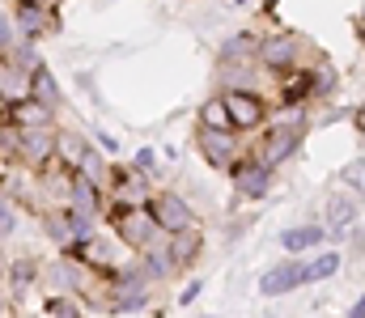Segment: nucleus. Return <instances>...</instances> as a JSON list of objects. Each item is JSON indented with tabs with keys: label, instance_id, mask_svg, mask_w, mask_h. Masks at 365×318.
Masks as SVG:
<instances>
[{
	"label": "nucleus",
	"instance_id": "1",
	"mask_svg": "<svg viewBox=\"0 0 365 318\" xmlns=\"http://www.w3.org/2000/svg\"><path fill=\"white\" fill-rule=\"evenodd\" d=\"M306 132H310V123H306V115H302V110L272 115V119L255 132V144H251L247 153H251V157H259L264 166L280 170L289 157H297V149L306 144Z\"/></svg>",
	"mask_w": 365,
	"mask_h": 318
},
{
	"label": "nucleus",
	"instance_id": "2",
	"mask_svg": "<svg viewBox=\"0 0 365 318\" xmlns=\"http://www.w3.org/2000/svg\"><path fill=\"white\" fill-rule=\"evenodd\" d=\"M102 225L110 229V238L123 246V250H132V255H140L149 242H158L162 238V229L153 225V216L149 208H132V204H115L110 196H106V212H102Z\"/></svg>",
	"mask_w": 365,
	"mask_h": 318
},
{
	"label": "nucleus",
	"instance_id": "3",
	"mask_svg": "<svg viewBox=\"0 0 365 318\" xmlns=\"http://www.w3.org/2000/svg\"><path fill=\"white\" fill-rule=\"evenodd\" d=\"M302 60H306V38H302V34H293V30H272V34L259 38L255 64H259L264 73L284 77V73L302 68Z\"/></svg>",
	"mask_w": 365,
	"mask_h": 318
},
{
	"label": "nucleus",
	"instance_id": "4",
	"mask_svg": "<svg viewBox=\"0 0 365 318\" xmlns=\"http://www.w3.org/2000/svg\"><path fill=\"white\" fill-rule=\"evenodd\" d=\"M38 285L47 289V293H60V297H86L93 285V272L86 263H77V259H68V255H56L51 263H43V272H38Z\"/></svg>",
	"mask_w": 365,
	"mask_h": 318
},
{
	"label": "nucleus",
	"instance_id": "5",
	"mask_svg": "<svg viewBox=\"0 0 365 318\" xmlns=\"http://www.w3.org/2000/svg\"><path fill=\"white\" fill-rule=\"evenodd\" d=\"M217 94H221V102L230 110V127L238 136H255L272 119V106H268V98L259 90H217Z\"/></svg>",
	"mask_w": 365,
	"mask_h": 318
},
{
	"label": "nucleus",
	"instance_id": "6",
	"mask_svg": "<svg viewBox=\"0 0 365 318\" xmlns=\"http://www.w3.org/2000/svg\"><path fill=\"white\" fill-rule=\"evenodd\" d=\"M195 149H200V157L212 166V170H221V174H230L238 161H242V153H247V144H242V136L238 132H217V127H200L195 123Z\"/></svg>",
	"mask_w": 365,
	"mask_h": 318
},
{
	"label": "nucleus",
	"instance_id": "7",
	"mask_svg": "<svg viewBox=\"0 0 365 318\" xmlns=\"http://www.w3.org/2000/svg\"><path fill=\"white\" fill-rule=\"evenodd\" d=\"M17 166L43 174L56 166V127H17Z\"/></svg>",
	"mask_w": 365,
	"mask_h": 318
},
{
	"label": "nucleus",
	"instance_id": "8",
	"mask_svg": "<svg viewBox=\"0 0 365 318\" xmlns=\"http://www.w3.org/2000/svg\"><path fill=\"white\" fill-rule=\"evenodd\" d=\"M145 208H149L153 225H158L166 238H170V233H182V229H191V225H200V221H195V208L182 200L179 191H158V187H153V196H149Z\"/></svg>",
	"mask_w": 365,
	"mask_h": 318
},
{
	"label": "nucleus",
	"instance_id": "9",
	"mask_svg": "<svg viewBox=\"0 0 365 318\" xmlns=\"http://www.w3.org/2000/svg\"><path fill=\"white\" fill-rule=\"evenodd\" d=\"M272 179H276V170H272V166H264L259 157H251V153H242V161L230 170L234 196H238V200H247V204H259V200L272 191Z\"/></svg>",
	"mask_w": 365,
	"mask_h": 318
},
{
	"label": "nucleus",
	"instance_id": "10",
	"mask_svg": "<svg viewBox=\"0 0 365 318\" xmlns=\"http://www.w3.org/2000/svg\"><path fill=\"white\" fill-rule=\"evenodd\" d=\"M13 26H17L21 38L38 43V38H47V34L60 30V17H56V9H47L43 0H17V4H13Z\"/></svg>",
	"mask_w": 365,
	"mask_h": 318
},
{
	"label": "nucleus",
	"instance_id": "11",
	"mask_svg": "<svg viewBox=\"0 0 365 318\" xmlns=\"http://www.w3.org/2000/svg\"><path fill=\"white\" fill-rule=\"evenodd\" d=\"M306 285V259H293V255H284L280 263H272L264 276H259V297H284V293H293V289H302Z\"/></svg>",
	"mask_w": 365,
	"mask_h": 318
},
{
	"label": "nucleus",
	"instance_id": "12",
	"mask_svg": "<svg viewBox=\"0 0 365 318\" xmlns=\"http://www.w3.org/2000/svg\"><path fill=\"white\" fill-rule=\"evenodd\" d=\"M323 242H327V225H319V221H302V225H284L280 229V250L293 255V259L314 255Z\"/></svg>",
	"mask_w": 365,
	"mask_h": 318
},
{
	"label": "nucleus",
	"instance_id": "13",
	"mask_svg": "<svg viewBox=\"0 0 365 318\" xmlns=\"http://www.w3.org/2000/svg\"><path fill=\"white\" fill-rule=\"evenodd\" d=\"M64 208H77V212H86V216H98V221H102V212H106V191H102L98 183H90L86 174H68Z\"/></svg>",
	"mask_w": 365,
	"mask_h": 318
},
{
	"label": "nucleus",
	"instance_id": "14",
	"mask_svg": "<svg viewBox=\"0 0 365 318\" xmlns=\"http://www.w3.org/2000/svg\"><path fill=\"white\" fill-rule=\"evenodd\" d=\"M38 272H43V263H38L34 255H13V259L4 263V289H9V297L21 302V297L38 285Z\"/></svg>",
	"mask_w": 365,
	"mask_h": 318
},
{
	"label": "nucleus",
	"instance_id": "15",
	"mask_svg": "<svg viewBox=\"0 0 365 318\" xmlns=\"http://www.w3.org/2000/svg\"><path fill=\"white\" fill-rule=\"evenodd\" d=\"M26 98H34V90H30V73H26L21 64H13L9 55H0V106L9 110V106L26 102Z\"/></svg>",
	"mask_w": 365,
	"mask_h": 318
},
{
	"label": "nucleus",
	"instance_id": "16",
	"mask_svg": "<svg viewBox=\"0 0 365 318\" xmlns=\"http://www.w3.org/2000/svg\"><path fill=\"white\" fill-rule=\"evenodd\" d=\"M90 149H93V140H86L81 132H73V127H56V166H60V170L77 174Z\"/></svg>",
	"mask_w": 365,
	"mask_h": 318
},
{
	"label": "nucleus",
	"instance_id": "17",
	"mask_svg": "<svg viewBox=\"0 0 365 318\" xmlns=\"http://www.w3.org/2000/svg\"><path fill=\"white\" fill-rule=\"evenodd\" d=\"M361 225V200L349 191H336L327 200V233H353Z\"/></svg>",
	"mask_w": 365,
	"mask_h": 318
},
{
	"label": "nucleus",
	"instance_id": "18",
	"mask_svg": "<svg viewBox=\"0 0 365 318\" xmlns=\"http://www.w3.org/2000/svg\"><path fill=\"white\" fill-rule=\"evenodd\" d=\"M310 98H314V68H293V73L280 77V94H276V102L284 106V110H297V106L310 102Z\"/></svg>",
	"mask_w": 365,
	"mask_h": 318
},
{
	"label": "nucleus",
	"instance_id": "19",
	"mask_svg": "<svg viewBox=\"0 0 365 318\" xmlns=\"http://www.w3.org/2000/svg\"><path fill=\"white\" fill-rule=\"evenodd\" d=\"M200 255H204V229H200V225H191V229H182V233H170V259H175L179 276L200 263Z\"/></svg>",
	"mask_w": 365,
	"mask_h": 318
},
{
	"label": "nucleus",
	"instance_id": "20",
	"mask_svg": "<svg viewBox=\"0 0 365 318\" xmlns=\"http://www.w3.org/2000/svg\"><path fill=\"white\" fill-rule=\"evenodd\" d=\"M259 38H264V34H255V30H238V34H230V38L217 47V64H251L255 51H259Z\"/></svg>",
	"mask_w": 365,
	"mask_h": 318
},
{
	"label": "nucleus",
	"instance_id": "21",
	"mask_svg": "<svg viewBox=\"0 0 365 318\" xmlns=\"http://www.w3.org/2000/svg\"><path fill=\"white\" fill-rule=\"evenodd\" d=\"M9 123L13 127H56V110L43 106L38 98H26V102L9 106Z\"/></svg>",
	"mask_w": 365,
	"mask_h": 318
},
{
	"label": "nucleus",
	"instance_id": "22",
	"mask_svg": "<svg viewBox=\"0 0 365 318\" xmlns=\"http://www.w3.org/2000/svg\"><path fill=\"white\" fill-rule=\"evenodd\" d=\"M30 90H34V98L43 106H51L56 115L64 110V90H60V81H56V73L47 68V64H38L34 73H30Z\"/></svg>",
	"mask_w": 365,
	"mask_h": 318
},
{
	"label": "nucleus",
	"instance_id": "23",
	"mask_svg": "<svg viewBox=\"0 0 365 318\" xmlns=\"http://www.w3.org/2000/svg\"><path fill=\"white\" fill-rule=\"evenodd\" d=\"M38 225H43V233H47V242H51L56 250H68V246L77 242V233H73V221H68V208H47Z\"/></svg>",
	"mask_w": 365,
	"mask_h": 318
},
{
	"label": "nucleus",
	"instance_id": "24",
	"mask_svg": "<svg viewBox=\"0 0 365 318\" xmlns=\"http://www.w3.org/2000/svg\"><path fill=\"white\" fill-rule=\"evenodd\" d=\"M255 73H259L255 60L251 64H217L212 81H217V90H255Z\"/></svg>",
	"mask_w": 365,
	"mask_h": 318
},
{
	"label": "nucleus",
	"instance_id": "25",
	"mask_svg": "<svg viewBox=\"0 0 365 318\" xmlns=\"http://www.w3.org/2000/svg\"><path fill=\"white\" fill-rule=\"evenodd\" d=\"M340 267H344V255H340V250H314V255L306 259V285L331 280Z\"/></svg>",
	"mask_w": 365,
	"mask_h": 318
},
{
	"label": "nucleus",
	"instance_id": "26",
	"mask_svg": "<svg viewBox=\"0 0 365 318\" xmlns=\"http://www.w3.org/2000/svg\"><path fill=\"white\" fill-rule=\"evenodd\" d=\"M200 127L234 132V127H230V110H225V102H221V94H212V98H204V102H200Z\"/></svg>",
	"mask_w": 365,
	"mask_h": 318
},
{
	"label": "nucleus",
	"instance_id": "27",
	"mask_svg": "<svg viewBox=\"0 0 365 318\" xmlns=\"http://www.w3.org/2000/svg\"><path fill=\"white\" fill-rule=\"evenodd\" d=\"M43 310L51 318H86V310H81L77 297H60V293H47V297H43Z\"/></svg>",
	"mask_w": 365,
	"mask_h": 318
},
{
	"label": "nucleus",
	"instance_id": "28",
	"mask_svg": "<svg viewBox=\"0 0 365 318\" xmlns=\"http://www.w3.org/2000/svg\"><path fill=\"white\" fill-rule=\"evenodd\" d=\"M340 183H344V191H349V196H357V200H361V196H365V157L349 161V166L340 170Z\"/></svg>",
	"mask_w": 365,
	"mask_h": 318
},
{
	"label": "nucleus",
	"instance_id": "29",
	"mask_svg": "<svg viewBox=\"0 0 365 318\" xmlns=\"http://www.w3.org/2000/svg\"><path fill=\"white\" fill-rule=\"evenodd\" d=\"M17 225H21V216H17V204L0 196V246H4V242L17 233Z\"/></svg>",
	"mask_w": 365,
	"mask_h": 318
},
{
	"label": "nucleus",
	"instance_id": "30",
	"mask_svg": "<svg viewBox=\"0 0 365 318\" xmlns=\"http://www.w3.org/2000/svg\"><path fill=\"white\" fill-rule=\"evenodd\" d=\"M132 166H136V170H140L145 179H153V174H158V149H149V144H145V149H136Z\"/></svg>",
	"mask_w": 365,
	"mask_h": 318
},
{
	"label": "nucleus",
	"instance_id": "31",
	"mask_svg": "<svg viewBox=\"0 0 365 318\" xmlns=\"http://www.w3.org/2000/svg\"><path fill=\"white\" fill-rule=\"evenodd\" d=\"M17 43V26H13V13H0V55H9Z\"/></svg>",
	"mask_w": 365,
	"mask_h": 318
},
{
	"label": "nucleus",
	"instance_id": "32",
	"mask_svg": "<svg viewBox=\"0 0 365 318\" xmlns=\"http://www.w3.org/2000/svg\"><path fill=\"white\" fill-rule=\"evenodd\" d=\"M93 144H98V149H102V153L115 161V153H119V140H115L110 132H93Z\"/></svg>",
	"mask_w": 365,
	"mask_h": 318
},
{
	"label": "nucleus",
	"instance_id": "33",
	"mask_svg": "<svg viewBox=\"0 0 365 318\" xmlns=\"http://www.w3.org/2000/svg\"><path fill=\"white\" fill-rule=\"evenodd\" d=\"M200 293H204V285H200V280H187V289H179V306L200 302Z\"/></svg>",
	"mask_w": 365,
	"mask_h": 318
},
{
	"label": "nucleus",
	"instance_id": "34",
	"mask_svg": "<svg viewBox=\"0 0 365 318\" xmlns=\"http://www.w3.org/2000/svg\"><path fill=\"white\" fill-rule=\"evenodd\" d=\"M349 255H353V259H361V255H365V229H361V225L353 229V242H349Z\"/></svg>",
	"mask_w": 365,
	"mask_h": 318
},
{
	"label": "nucleus",
	"instance_id": "35",
	"mask_svg": "<svg viewBox=\"0 0 365 318\" xmlns=\"http://www.w3.org/2000/svg\"><path fill=\"white\" fill-rule=\"evenodd\" d=\"M77 85H81L90 98H98V90H93V77H90V73H77Z\"/></svg>",
	"mask_w": 365,
	"mask_h": 318
},
{
	"label": "nucleus",
	"instance_id": "36",
	"mask_svg": "<svg viewBox=\"0 0 365 318\" xmlns=\"http://www.w3.org/2000/svg\"><path fill=\"white\" fill-rule=\"evenodd\" d=\"M349 318H365V293L353 302V310H349Z\"/></svg>",
	"mask_w": 365,
	"mask_h": 318
},
{
	"label": "nucleus",
	"instance_id": "37",
	"mask_svg": "<svg viewBox=\"0 0 365 318\" xmlns=\"http://www.w3.org/2000/svg\"><path fill=\"white\" fill-rule=\"evenodd\" d=\"M4 302H9V289H4V272H0V314H4Z\"/></svg>",
	"mask_w": 365,
	"mask_h": 318
},
{
	"label": "nucleus",
	"instance_id": "38",
	"mask_svg": "<svg viewBox=\"0 0 365 318\" xmlns=\"http://www.w3.org/2000/svg\"><path fill=\"white\" fill-rule=\"evenodd\" d=\"M43 4H47V9H60V4H64V0H43Z\"/></svg>",
	"mask_w": 365,
	"mask_h": 318
},
{
	"label": "nucleus",
	"instance_id": "39",
	"mask_svg": "<svg viewBox=\"0 0 365 318\" xmlns=\"http://www.w3.org/2000/svg\"><path fill=\"white\" fill-rule=\"evenodd\" d=\"M4 115H9V110H4V106H0V123H4Z\"/></svg>",
	"mask_w": 365,
	"mask_h": 318
},
{
	"label": "nucleus",
	"instance_id": "40",
	"mask_svg": "<svg viewBox=\"0 0 365 318\" xmlns=\"http://www.w3.org/2000/svg\"><path fill=\"white\" fill-rule=\"evenodd\" d=\"M234 4H247V0H234Z\"/></svg>",
	"mask_w": 365,
	"mask_h": 318
},
{
	"label": "nucleus",
	"instance_id": "41",
	"mask_svg": "<svg viewBox=\"0 0 365 318\" xmlns=\"http://www.w3.org/2000/svg\"><path fill=\"white\" fill-rule=\"evenodd\" d=\"M4 4H17V0H4Z\"/></svg>",
	"mask_w": 365,
	"mask_h": 318
}]
</instances>
